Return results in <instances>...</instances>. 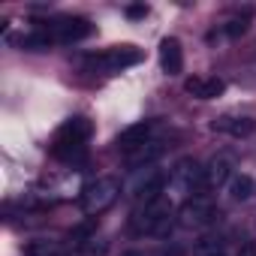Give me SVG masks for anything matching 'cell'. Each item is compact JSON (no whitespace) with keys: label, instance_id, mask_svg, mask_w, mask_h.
<instances>
[{"label":"cell","instance_id":"cell-1","mask_svg":"<svg viewBox=\"0 0 256 256\" xmlns=\"http://www.w3.org/2000/svg\"><path fill=\"white\" fill-rule=\"evenodd\" d=\"M90 120L82 118V114H72L70 120H64L54 133V142H52V154L64 163H78L84 160L88 154V139H90Z\"/></svg>","mask_w":256,"mask_h":256},{"label":"cell","instance_id":"cell-2","mask_svg":"<svg viewBox=\"0 0 256 256\" xmlns=\"http://www.w3.org/2000/svg\"><path fill=\"white\" fill-rule=\"evenodd\" d=\"M196 196H205V184H202V166L196 160H181L175 163V169H169L166 175V193L163 199L175 208V205H184Z\"/></svg>","mask_w":256,"mask_h":256},{"label":"cell","instance_id":"cell-3","mask_svg":"<svg viewBox=\"0 0 256 256\" xmlns=\"http://www.w3.org/2000/svg\"><path fill=\"white\" fill-rule=\"evenodd\" d=\"M175 220V208L166 199L148 202V205H136V211L130 214V229L136 235H166L172 229Z\"/></svg>","mask_w":256,"mask_h":256},{"label":"cell","instance_id":"cell-4","mask_svg":"<svg viewBox=\"0 0 256 256\" xmlns=\"http://www.w3.org/2000/svg\"><path fill=\"white\" fill-rule=\"evenodd\" d=\"M118 196H120V181L114 175H96L78 190V208L94 217V214H102L108 205H114Z\"/></svg>","mask_w":256,"mask_h":256},{"label":"cell","instance_id":"cell-5","mask_svg":"<svg viewBox=\"0 0 256 256\" xmlns=\"http://www.w3.org/2000/svg\"><path fill=\"white\" fill-rule=\"evenodd\" d=\"M142 52L136 46H114V48H106V52H96V54H88L82 64L94 72H124L136 64H142Z\"/></svg>","mask_w":256,"mask_h":256},{"label":"cell","instance_id":"cell-6","mask_svg":"<svg viewBox=\"0 0 256 256\" xmlns=\"http://www.w3.org/2000/svg\"><path fill=\"white\" fill-rule=\"evenodd\" d=\"M217 220H220V208L208 196H196L178 208V223L184 229H205V226H214Z\"/></svg>","mask_w":256,"mask_h":256},{"label":"cell","instance_id":"cell-7","mask_svg":"<svg viewBox=\"0 0 256 256\" xmlns=\"http://www.w3.org/2000/svg\"><path fill=\"white\" fill-rule=\"evenodd\" d=\"M46 30H48V34H52V40H54V42H60V46L82 42V40H88V36L94 34L90 22H88V18H76V16H70V18H58V22H52Z\"/></svg>","mask_w":256,"mask_h":256},{"label":"cell","instance_id":"cell-8","mask_svg":"<svg viewBox=\"0 0 256 256\" xmlns=\"http://www.w3.org/2000/svg\"><path fill=\"white\" fill-rule=\"evenodd\" d=\"M235 163H232V157L229 154H217V157H211L205 166H202V184H205V196L211 193V190H220V187H226L232 178H235Z\"/></svg>","mask_w":256,"mask_h":256},{"label":"cell","instance_id":"cell-9","mask_svg":"<svg viewBox=\"0 0 256 256\" xmlns=\"http://www.w3.org/2000/svg\"><path fill=\"white\" fill-rule=\"evenodd\" d=\"M151 139H154V120H139V124H130L126 130H120L114 136V148L124 154H133Z\"/></svg>","mask_w":256,"mask_h":256},{"label":"cell","instance_id":"cell-10","mask_svg":"<svg viewBox=\"0 0 256 256\" xmlns=\"http://www.w3.org/2000/svg\"><path fill=\"white\" fill-rule=\"evenodd\" d=\"M166 193V172H157V169H145V175L139 178V184L133 187V199L136 205H148V202H157L163 199Z\"/></svg>","mask_w":256,"mask_h":256},{"label":"cell","instance_id":"cell-11","mask_svg":"<svg viewBox=\"0 0 256 256\" xmlns=\"http://www.w3.org/2000/svg\"><path fill=\"white\" fill-rule=\"evenodd\" d=\"M163 154H166V145H163L160 139H151V142H145L139 151L126 154V169H130V172H145V169H154V163H157Z\"/></svg>","mask_w":256,"mask_h":256},{"label":"cell","instance_id":"cell-12","mask_svg":"<svg viewBox=\"0 0 256 256\" xmlns=\"http://www.w3.org/2000/svg\"><path fill=\"white\" fill-rule=\"evenodd\" d=\"M211 126H214L217 133L232 136V139H247V136L256 133V120H253L250 114H223V118H217Z\"/></svg>","mask_w":256,"mask_h":256},{"label":"cell","instance_id":"cell-13","mask_svg":"<svg viewBox=\"0 0 256 256\" xmlns=\"http://www.w3.org/2000/svg\"><path fill=\"white\" fill-rule=\"evenodd\" d=\"M184 90L196 100H217L226 90V82L217 78V76H196V78H187Z\"/></svg>","mask_w":256,"mask_h":256},{"label":"cell","instance_id":"cell-14","mask_svg":"<svg viewBox=\"0 0 256 256\" xmlns=\"http://www.w3.org/2000/svg\"><path fill=\"white\" fill-rule=\"evenodd\" d=\"M160 66L166 76H178L184 70V48L175 36H166L160 42Z\"/></svg>","mask_w":256,"mask_h":256},{"label":"cell","instance_id":"cell-15","mask_svg":"<svg viewBox=\"0 0 256 256\" xmlns=\"http://www.w3.org/2000/svg\"><path fill=\"white\" fill-rule=\"evenodd\" d=\"M250 22H253V10H250V6H247V10H238V12H232V16L223 22L220 34H223V36H229V40H238L241 34H247V30H250Z\"/></svg>","mask_w":256,"mask_h":256},{"label":"cell","instance_id":"cell-16","mask_svg":"<svg viewBox=\"0 0 256 256\" xmlns=\"http://www.w3.org/2000/svg\"><path fill=\"white\" fill-rule=\"evenodd\" d=\"M52 42H54V40H52L48 30H30V34H24V36L18 40V46H22L24 52H46Z\"/></svg>","mask_w":256,"mask_h":256},{"label":"cell","instance_id":"cell-17","mask_svg":"<svg viewBox=\"0 0 256 256\" xmlns=\"http://www.w3.org/2000/svg\"><path fill=\"white\" fill-rule=\"evenodd\" d=\"M28 256H66V253H64V244L60 241L40 238V241H30L28 244Z\"/></svg>","mask_w":256,"mask_h":256},{"label":"cell","instance_id":"cell-18","mask_svg":"<svg viewBox=\"0 0 256 256\" xmlns=\"http://www.w3.org/2000/svg\"><path fill=\"white\" fill-rule=\"evenodd\" d=\"M229 196H232L235 202H247V199L253 196V178H250V175H235V178L229 181Z\"/></svg>","mask_w":256,"mask_h":256},{"label":"cell","instance_id":"cell-19","mask_svg":"<svg viewBox=\"0 0 256 256\" xmlns=\"http://www.w3.org/2000/svg\"><path fill=\"white\" fill-rule=\"evenodd\" d=\"M196 256H214V253H223V238L220 235H205L202 241H196Z\"/></svg>","mask_w":256,"mask_h":256},{"label":"cell","instance_id":"cell-20","mask_svg":"<svg viewBox=\"0 0 256 256\" xmlns=\"http://www.w3.org/2000/svg\"><path fill=\"white\" fill-rule=\"evenodd\" d=\"M126 16H130V18H142V16H148V6H145V4H136V6H126Z\"/></svg>","mask_w":256,"mask_h":256},{"label":"cell","instance_id":"cell-21","mask_svg":"<svg viewBox=\"0 0 256 256\" xmlns=\"http://www.w3.org/2000/svg\"><path fill=\"white\" fill-rule=\"evenodd\" d=\"M241 256H256V241H247V244L241 247Z\"/></svg>","mask_w":256,"mask_h":256},{"label":"cell","instance_id":"cell-22","mask_svg":"<svg viewBox=\"0 0 256 256\" xmlns=\"http://www.w3.org/2000/svg\"><path fill=\"white\" fill-rule=\"evenodd\" d=\"M126 256H142V253H139V250H130V253H126Z\"/></svg>","mask_w":256,"mask_h":256},{"label":"cell","instance_id":"cell-23","mask_svg":"<svg viewBox=\"0 0 256 256\" xmlns=\"http://www.w3.org/2000/svg\"><path fill=\"white\" fill-rule=\"evenodd\" d=\"M214 256H226V253H214Z\"/></svg>","mask_w":256,"mask_h":256}]
</instances>
